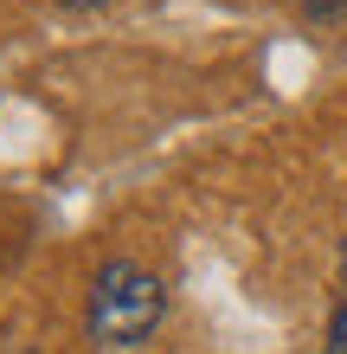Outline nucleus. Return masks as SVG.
I'll return each mask as SVG.
<instances>
[{
    "mask_svg": "<svg viewBox=\"0 0 347 354\" xmlns=\"http://www.w3.org/2000/svg\"><path fill=\"white\" fill-rule=\"evenodd\" d=\"M65 7H103V0H65Z\"/></svg>",
    "mask_w": 347,
    "mask_h": 354,
    "instance_id": "20e7f679",
    "label": "nucleus"
},
{
    "mask_svg": "<svg viewBox=\"0 0 347 354\" xmlns=\"http://www.w3.org/2000/svg\"><path fill=\"white\" fill-rule=\"evenodd\" d=\"M302 13L321 19V26H335V19H347V0H302Z\"/></svg>",
    "mask_w": 347,
    "mask_h": 354,
    "instance_id": "f03ea898",
    "label": "nucleus"
},
{
    "mask_svg": "<svg viewBox=\"0 0 347 354\" xmlns=\"http://www.w3.org/2000/svg\"><path fill=\"white\" fill-rule=\"evenodd\" d=\"M341 277H347V239H341Z\"/></svg>",
    "mask_w": 347,
    "mask_h": 354,
    "instance_id": "39448f33",
    "label": "nucleus"
},
{
    "mask_svg": "<svg viewBox=\"0 0 347 354\" xmlns=\"http://www.w3.org/2000/svg\"><path fill=\"white\" fill-rule=\"evenodd\" d=\"M328 354H347V297L335 303V316H328Z\"/></svg>",
    "mask_w": 347,
    "mask_h": 354,
    "instance_id": "7ed1b4c3",
    "label": "nucleus"
},
{
    "mask_svg": "<svg viewBox=\"0 0 347 354\" xmlns=\"http://www.w3.org/2000/svg\"><path fill=\"white\" fill-rule=\"evenodd\" d=\"M161 309H168V290H161L155 270H141L129 258H110L90 277L84 322H90V335L103 348H135V342H148V328L161 322Z\"/></svg>",
    "mask_w": 347,
    "mask_h": 354,
    "instance_id": "f257e3e1",
    "label": "nucleus"
}]
</instances>
